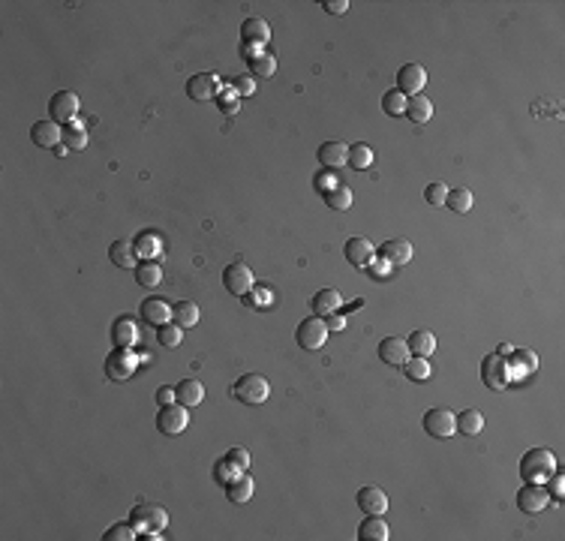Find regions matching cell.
I'll return each instance as SVG.
<instances>
[{
	"mask_svg": "<svg viewBox=\"0 0 565 541\" xmlns=\"http://www.w3.org/2000/svg\"><path fill=\"white\" fill-rule=\"evenodd\" d=\"M553 472H557V457H553V451L547 448H529L526 454L521 457V475L526 481H547Z\"/></svg>",
	"mask_w": 565,
	"mask_h": 541,
	"instance_id": "obj_1",
	"label": "cell"
},
{
	"mask_svg": "<svg viewBox=\"0 0 565 541\" xmlns=\"http://www.w3.org/2000/svg\"><path fill=\"white\" fill-rule=\"evenodd\" d=\"M232 394H235V400H241V403H247V406H259V403H265V400L271 397V385H268L265 376H259V373H244V376L232 385Z\"/></svg>",
	"mask_w": 565,
	"mask_h": 541,
	"instance_id": "obj_2",
	"label": "cell"
},
{
	"mask_svg": "<svg viewBox=\"0 0 565 541\" xmlns=\"http://www.w3.org/2000/svg\"><path fill=\"white\" fill-rule=\"evenodd\" d=\"M424 430L433 439H451L457 430V412L445 409V406H436V409H427L424 415Z\"/></svg>",
	"mask_w": 565,
	"mask_h": 541,
	"instance_id": "obj_3",
	"label": "cell"
},
{
	"mask_svg": "<svg viewBox=\"0 0 565 541\" xmlns=\"http://www.w3.org/2000/svg\"><path fill=\"white\" fill-rule=\"evenodd\" d=\"M132 526L142 529V533H163V529L168 526V514L163 505H135L132 509Z\"/></svg>",
	"mask_w": 565,
	"mask_h": 541,
	"instance_id": "obj_4",
	"label": "cell"
},
{
	"mask_svg": "<svg viewBox=\"0 0 565 541\" xmlns=\"http://www.w3.org/2000/svg\"><path fill=\"white\" fill-rule=\"evenodd\" d=\"M190 424V412L187 406L180 403H168V406H160V415H156V430L166 433V436H178L184 433Z\"/></svg>",
	"mask_w": 565,
	"mask_h": 541,
	"instance_id": "obj_5",
	"label": "cell"
},
{
	"mask_svg": "<svg viewBox=\"0 0 565 541\" xmlns=\"http://www.w3.org/2000/svg\"><path fill=\"white\" fill-rule=\"evenodd\" d=\"M223 286L229 295H238V298H247V292L256 286V277L253 270L247 268L244 262H232L229 268L223 270Z\"/></svg>",
	"mask_w": 565,
	"mask_h": 541,
	"instance_id": "obj_6",
	"label": "cell"
},
{
	"mask_svg": "<svg viewBox=\"0 0 565 541\" xmlns=\"http://www.w3.org/2000/svg\"><path fill=\"white\" fill-rule=\"evenodd\" d=\"M508 379H511V373H508V361L505 355L493 352L481 361V382L488 385L490 391H502L508 385Z\"/></svg>",
	"mask_w": 565,
	"mask_h": 541,
	"instance_id": "obj_7",
	"label": "cell"
},
{
	"mask_svg": "<svg viewBox=\"0 0 565 541\" xmlns=\"http://www.w3.org/2000/svg\"><path fill=\"white\" fill-rule=\"evenodd\" d=\"M550 505V490L541 487L538 481H526L521 490H517V509L526 514H541Z\"/></svg>",
	"mask_w": 565,
	"mask_h": 541,
	"instance_id": "obj_8",
	"label": "cell"
},
{
	"mask_svg": "<svg viewBox=\"0 0 565 541\" xmlns=\"http://www.w3.org/2000/svg\"><path fill=\"white\" fill-rule=\"evenodd\" d=\"M135 367H139V358L132 355V349L118 346L115 352H111V355L106 358V376H108V379H115V382L130 379V376L135 373Z\"/></svg>",
	"mask_w": 565,
	"mask_h": 541,
	"instance_id": "obj_9",
	"label": "cell"
},
{
	"mask_svg": "<svg viewBox=\"0 0 565 541\" xmlns=\"http://www.w3.org/2000/svg\"><path fill=\"white\" fill-rule=\"evenodd\" d=\"M298 346L301 349H322L325 340H328V322L322 319V316H313V319H304L298 325Z\"/></svg>",
	"mask_w": 565,
	"mask_h": 541,
	"instance_id": "obj_10",
	"label": "cell"
},
{
	"mask_svg": "<svg viewBox=\"0 0 565 541\" xmlns=\"http://www.w3.org/2000/svg\"><path fill=\"white\" fill-rule=\"evenodd\" d=\"M30 142L37 148H61L63 144V127L58 120H37L30 127Z\"/></svg>",
	"mask_w": 565,
	"mask_h": 541,
	"instance_id": "obj_11",
	"label": "cell"
},
{
	"mask_svg": "<svg viewBox=\"0 0 565 541\" xmlns=\"http://www.w3.org/2000/svg\"><path fill=\"white\" fill-rule=\"evenodd\" d=\"M217 90H220V82L213 73H199L187 82V97L193 99V103H211V99L217 97Z\"/></svg>",
	"mask_w": 565,
	"mask_h": 541,
	"instance_id": "obj_12",
	"label": "cell"
},
{
	"mask_svg": "<svg viewBox=\"0 0 565 541\" xmlns=\"http://www.w3.org/2000/svg\"><path fill=\"white\" fill-rule=\"evenodd\" d=\"M49 111H51V120L73 123L75 115H78V97L73 94V90H58V94L51 97V103H49Z\"/></svg>",
	"mask_w": 565,
	"mask_h": 541,
	"instance_id": "obj_13",
	"label": "cell"
},
{
	"mask_svg": "<svg viewBox=\"0 0 565 541\" xmlns=\"http://www.w3.org/2000/svg\"><path fill=\"white\" fill-rule=\"evenodd\" d=\"M427 85V70L421 63H403L400 73H397V90H403V94H412L418 97Z\"/></svg>",
	"mask_w": 565,
	"mask_h": 541,
	"instance_id": "obj_14",
	"label": "cell"
},
{
	"mask_svg": "<svg viewBox=\"0 0 565 541\" xmlns=\"http://www.w3.org/2000/svg\"><path fill=\"white\" fill-rule=\"evenodd\" d=\"M409 343L403 340V337H385V340L379 343V358L385 361L388 367H403L406 361H409Z\"/></svg>",
	"mask_w": 565,
	"mask_h": 541,
	"instance_id": "obj_15",
	"label": "cell"
},
{
	"mask_svg": "<svg viewBox=\"0 0 565 541\" xmlns=\"http://www.w3.org/2000/svg\"><path fill=\"white\" fill-rule=\"evenodd\" d=\"M358 509L367 511V514H385L388 511V496L382 487H373V484H367V487L358 490Z\"/></svg>",
	"mask_w": 565,
	"mask_h": 541,
	"instance_id": "obj_16",
	"label": "cell"
},
{
	"mask_svg": "<svg viewBox=\"0 0 565 541\" xmlns=\"http://www.w3.org/2000/svg\"><path fill=\"white\" fill-rule=\"evenodd\" d=\"M175 400L180 406H187V409H193V406L205 400V385L199 379H180L175 385Z\"/></svg>",
	"mask_w": 565,
	"mask_h": 541,
	"instance_id": "obj_17",
	"label": "cell"
},
{
	"mask_svg": "<svg viewBox=\"0 0 565 541\" xmlns=\"http://www.w3.org/2000/svg\"><path fill=\"white\" fill-rule=\"evenodd\" d=\"M139 310H142V319L148 325H156V328L166 322H172V307H168L163 298H144Z\"/></svg>",
	"mask_w": 565,
	"mask_h": 541,
	"instance_id": "obj_18",
	"label": "cell"
},
{
	"mask_svg": "<svg viewBox=\"0 0 565 541\" xmlns=\"http://www.w3.org/2000/svg\"><path fill=\"white\" fill-rule=\"evenodd\" d=\"M373 256H376V247H373L367 238H349V241H346V259H349V265L364 268V265L373 262Z\"/></svg>",
	"mask_w": 565,
	"mask_h": 541,
	"instance_id": "obj_19",
	"label": "cell"
},
{
	"mask_svg": "<svg viewBox=\"0 0 565 541\" xmlns=\"http://www.w3.org/2000/svg\"><path fill=\"white\" fill-rule=\"evenodd\" d=\"M382 259L391 265V268H397V265H406L412 259V244L406 241V238H394V241H385L382 244Z\"/></svg>",
	"mask_w": 565,
	"mask_h": 541,
	"instance_id": "obj_20",
	"label": "cell"
},
{
	"mask_svg": "<svg viewBox=\"0 0 565 541\" xmlns=\"http://www.w3.org/2000/svg\"><path fill=\"white\" fill-rule=\"evenodd\" d=\"M319 160H322V166L331 172V168H343L346 163H349V144H343V142H325L322 148H319Z\"/></svg>",
	"mask_w": 565,
	"mask_h": 541,
	"instance_id": "obj_21",
	"label": "cell"
},
{
	"mask_svg": "<svg viewBox=\"0 0 565 541\" xmlns=\"http://www.w3.org/2000/svg\"><path fill=\"white\" fill-rule=\"evenodd\" d=\"M108 259L115 262L118 268H139V250H135L132 241H115L108 247Z\"/></svg>",
	"mask_w": 565,
	"mask_h": 541,
	"instance_id": "obj_22",
	"label": "cell"
},
{
	"mask_svg": "<svg viewBox=\"0 0 565 541\" xmlns=\"http://www.w3.org/2000/svg\"><path fill=\"white\" fill-rule=\"evenodd\" d=\"M340 304H343L340 292L337 289H322V292H316L313 295V313L322 316V319H328V316H334L337 310H340Z\"/></svg>",
	"mask_w": 565,
	"mask_h": 541,
	"instance_id": "obj_23",
	"label": "cell"
},
{
	"mask_svg": "<svg viewBox=\"0 0 565 541\" xmlns=\"http://www.w3.org/2000/svg\"><path fill=\"white\" fill-rule=\"evenodd\" d=\"M111 340H115L118 346H123V349H132L135 343H139V325H135L130 316H120V319L115 322V328H111Z\"/></svg>",
	"mask_w": 565,
	"mask_h": 541,
	"instance_id": "obj_24",
	"label": "cell"
},
{
	"mask_svg": "<svg viewBox=\"0 0 565 541\" xmlns=\"http://www.w3.org/2000/svg\"><path fill=\"white\" fill-rule=\"evenodd\" d=\"M358 538H364V541H388L391 533H388V523L382 521V514H367V521L358 526Z\"/></svg>",
	"mask_w": 565,
	"mask_h": 541,
	"instance_id": "obj_25",
	"label": "cell"
},
{
	"mask_svg": "<svg viewBox=\"0 0 565 541\" xmlns=\"http://www.w3.org/2000/svg\"><path fill=\"white\" fill-rule=\"evenodd\" d=\"M241 33H244L247 45H265L271 39V27H268L265 18H247L241 25Z\"/></svg>",
	"mask_w": 565,
	"mask_h": 541,
	"instance_id": "obj_26",
	"label": "cell"
},
{
	"mask_svg": "<svg viewBox=\"0 0 565 541\" xmlns=\"http://www.w3.org/2000/svg\"><path fill=\"white\" fill-rule=\"evenodd\" d=\"M87 142H90V135H87V127H85L82 120L66 123V130H63V144H66V148H70V151H85Z\"/></svg>",
	"mask_w": 565,
	"mask_h": 541,
	"instance_id": "obj_27",
	"label": "cell"
},
{
	"mask_svg": "<svg viewBox=\"0 0 565 541\" xmlns=\"http://www.w3.org/2000/svg\"><path fill=\"white\" fill-rule=\"evenodd\" d=\"M225 496H229V502H235V505L250 502V496H253V478L247 475V472H241V478H235L229 487H225Z\"/></svg>",
	"mask_w": 565,
	"mask_h": 541,
	"instance_id": "obj_28",
	"label": "cell"
},
{
	"mask_svg": "<svg viewBox=\"0 0 565 541\" xmlns=\"http://www.w3.org/2000/svg\"><path fill=\"white\" fill-rule=\"evenodd\" d=\"M406 118H409L412 123H427L433 118V103L427 97H421V94L412 97L409 106H406Z\"/></svg>",
	"mask_w": 565,
	"mask_h": 541,
	"instance_id": "obj_29",
	"label": "cell"
},
{
	"mask_svg": "<svg viewBox=\"0 0 565 541\" xmlns=\"http://www.w3.org/2000/svg\"><path fill=\"white\" fill-rule=\"evenodd\" d=\"M457 430L463 436H478L484 430V415L478 409H466V412H457Z\"/></svg>",
	"mask_w": 565,
	"mask_h": 541,
	"instance_id": "obj_30",
	"label": "cell"
},
{
	"mask_svg": "<svg viewBox=\"0 0 565 541\" xmlns=\"http://www.w3.org/2000/svg\"><path fill=\"white\" fill-rule=\"evenodd\" d=\"M514 361H508V373L517 376V373H533V370L538 367V358L529 352V349H514Z\"/></svg>",
	"mask_w": 565,
	"mask_h": 541,
	"instance_id": "obj_31",
	"label": "cell"
},
{
	"mask_svg": "<svg viewBox=\"0 0 565 541\" xmlns=\"http://www.w3.org/2000/svg\"><path fill=\"white\" fill-rule=\"evenodd\" d=\"M172 319H175V325H180V328H193L199 322V307L193 301H178L172 307Z\"/></svg>",
	"mask_w": 565,
	"mask_h": 541,
	"instance_id": "obj_32",
	"label": "cell"
},
{
	"mask_svg": "<svg viewBox=\"0 0 565 541\" xmlns=\"http://www.w3.org/2000/svg\"><path fill=\"white\" fill-rule=\"evenodd\" d=\"M409 352L412 355H421V358H430V352L436 349V337L430 334V331H415V334H409Z\"/></svg>",
	"mask_w": 565,
	"mask_h": 541,
	"instance_id": "obj_33",
	"label": "cell"
},
{
	"mask_svg": "<svg viewBox=\"0 0 565 541\" xmlns=\"http://www.w3.org/2000/svg\"><path fill=\"white\" fill-rule=\"evenodd\" d=\"M406 106H409V99H406L403 90H397V87L385 90V97H382V108H385L391 118H403L406 115Z\"/></svg>",
	"mask_w": 565,
	"mask_h": 541,
	"instance_id": "obj_34",
	"label": "cell"
},
{
	"mask_svg": "<svg viewBox=\"0 0 565 541\" xmlns=\"http://www.w3.org/2000/svg\"><path fill=\"white\" fill-rule=\"evenodd\" d=\"M135 280H139V286H144V289H156L163 283V268L156 262H144L135 270Z\"/></svg>",
	"mask_w": 565,
	"mask_h": 541,
	"instance_id": "obj_35",
	"label": "cell"
},
{
	"mask_svg": "<svg viewBox=\"0 0 565 541\" xmlns=\"http://www.w3.org/2000/svg\"><path fill=\"white\" fill-rule=\"evenodd\" d=\"M180 340H184V328H180V325L166 322V325H160V328H156V343H160V346H166V349H178Z\"/></svg>",
	"mask_w": 565,
	"mask_h": 541,
	"instance_id": "obj_36",
	"label": "cell"
},
{
	"mask_svg": "<svg viewBox=\"0 0 565 541\" xmlns=\"http://www.w3.org/2000/svg\"><path fill=\"white\" fill-rule=\"evenodd\" d=\"M403 370H406V376H409L412 382H427L430 379V373H433V367H430V361L427 358H421V355H415V358H409L403 364Z\"/></svg>",
	"mask_w": 565,
	"mask_h": 541,
	"instance_id": "obj_37",
	"label": "cell"
},
{
	"mask_svg": "<svg viewBox=\"0 0 565 541\" xmlns=\"http://www.w3.org/2000/svg\"><path fill=\"white\" fill-rule=\"evenodd\" d=\"M445 205L454 211V213H469L472 211V205H476V199H472V193L469 189H451L448 193V199H445Z\"/></svg>",
	"mask_w": 565,
	"mask_h": 541,
	"instance_id": "obj_38",
	"label": "cell"
},
{
	"mask_svg": "<svg viewBox=\"0 0 565 541\" xmlns=\"http://www.w3.org/2000/svg\"><path fill=\"white\" fill-rule=\"evenodd\" d=\"M325 201H328V208H334V211H349L352 208V189L337 184L331 193H325Z\"/></svg>",
	"mask_w": 565,
	"mask_h": 541,
	"instance_id": "obj_39",
	"label": "cell"
},
{
	"mask_svg": "<svg viewBox=\"0 0 565 541\" xmlns=\"http://www.w3.org/2000/svg\"><path fill=\"white\" fill-rule=\"evenodd\" d=\"M250 73L253 78H271L277 73V58L274 54H259V58L250 61Z\"/></svg>",
	"mask_w": 565,
	"mask_h": 541,
	"instance_id": "obj_40",
	"label": "cell"
},
{
	"mask_svg": "<svg viewBox=\"0 0 565 541\" xmlns=\"http://www.w3.org/2000/svg\"><path fill=\"white\" fill-rule=\"evenodd\" d=\"M349 166L355 168H370L373 166V148L364 142H358L355 148H349Z\"/></svg>",
	"mask_w": 565,
	"mask_h": 541,
	"instance_id": "obj_41",
	"label": "cell"
},
{
	"mask_svg": "<svg viewBox=\"0 0 565 541\" xmlns=\"http://www.w3.org/2000/svg\"><path fill=\"white\" fill-rule=\"evenodd\" d=\"M247 304H250V307H271V304H274V289H271V286H253L250 292H247Z\"/></svg>",
	"mask_w": 565,
	"mask_h": 541,
	"instance_id": "obj_42",
	"label": "cell"
},
{
	"mask_svg": "<svg viewBox=\"0 0 565 541\" xmlns=\"http://www.w3.org/2000/svg\"><path fill=\"white\" fill-rule=\"evenodd\" d=\"M241 472H244V469H241L238 464H232V460L225 457V460H220V464H217V481L229 487V484H232L235 478H241Z\"/></svg>",
	"mask_w": 565,
	"mask_h": 541,
	"instance_id": "obj_43",
	"label": "cell"
},
{
	"mask_svg": "<svg viewBox=\"0 0 565 541\" xmlns=\"http://www.w3.org/2000/svg\"><path fill=\"white\" fill-rule=\"evenodd\" d=\"M103 538L106 541H135L139 538V529H135L132 523H115Z\"/></svg>",
	"mask_w": 565,
	"mask_h": 541,
	"instance_id": "obj_44",
	"label": "cell"
},
{
	"mask_svg": "<svg viewBox=\"0 0 565 541\" xmlns=\"http://www.w3.org/2000/svg\"><path fill=\"white\" fill-rule=\"evenodd\" d=\"M424 199H427V205H445V199H448V187L445 184H439V180H436V184H427L424 187Z\"/></svg>",
	"mask_w": 565,
	"mask_h": 541,
	"instance_id": "obj_45",
	"label": "cell"
},
{
	"mask_svg": "<svg viewBox=\"0 0 565 541\" xmlns=\"http://www.w3.org/2000/svg\"><path fill=\"white\" fill-rule=\"evenodd\" d=\"M232 90L238 97H250L253 90H256V78L253 75H235L232 78Z\"/></svg>",
	"mask_w": 565,
	"mask_h": 541,
	"instance_id": "obj_46",
	"label": "cell"
},
{
	"mask_svg": "<svg viewBox=\"0 0 565 541\" xmlns=\"http://www.w3.org/2000/svg\"><path fill=\"white\" fill-rule=\"evenodd\" d=\"M220 108H223V115H238V108H241L238 94H235V90H225L220 97Z\"/></svg>",
	"mask_w": 565,
	"mask_h": 541,
	"instance_id": "obj_47",
	"label": "cell"
},
{
	"mask_svg": "<svg viewBox=\"0 0 565 541\" xmlns=\"http://www.w3.org/2000/svg\"><path fill=\"white\" fill-rule=\"evenodd\" d=\"M135 250H139V256H154L156 253V238L154 235H142V238L135 241Z\"/></svg>",
	"mask_w": 565,
	"mask_h": 541,
	"instance_id": "obj_48",
	"label": "cell"
},
{
	"mask_svg": "<svg viewBox=\"0 0 565 541\" xmlns=\"http://www.w3.org/2000/svg\"><path fill=\"white\" fill-rule=\"evenodd\" d=\"M225 457H229L232 464H238L241 469H247V466H250V454H247L244 448H232V451H229V454H225Z\"/></svg>",
	"mask_w": 565,
	"mask_h": 541,
	"instance_id": "obj_49",
	"label": "cell"
},
{
	"mask_svg": "<svg viewBox=\"0 0 565 541\" xmlns=\"http://www.w3.org/2000/svg\"><path fill=\"white\" fill-rule=\"evenodd\" d=\"M316 187H319V189H325V193H331V189L337 187V178H334L331 172H322L319 178H316Z\"/></svg>",
	"mask_w": 565,
	"mask_h": 541,
	"instance_id": "obj_50",
	"label": "cell"
},
{
	"mask_svg": "<svg viewBox=\"0 0 565 541\" xmlns=\"http://www.w3.org/2000/svg\"><path fill=\"white\" fill-rule=\"evenodd\" d=\"M349 9V0H328L325 4V13H331V15H343Z\"/></svg>",
	"mask_w": 565,
	"mask_h": 541,
	"instance_id": "obj_51",
	"label": "cell"
},
{
	"mask_svg": "<svg viewBox=\"0 0 565 541\" xmlns=\"http://www.w3.org/2000/svg\"><path fill=\"white\" fill-rule=\"evenodd\" d=\"M328 331H343L346 328V316H340V313H334V316H328Z\"/></svg>",
	"mask_w": 565,
	"mask_h": 541,
	"instance_id": "obj_52",
	"label": "cell"
},
{
	"mask_svg": "<svg viewBox=\"0 0 565 541\" xmlns=\"http://www.w3.org/2000/svg\"><path fill=\"white\" fill-rule=\"evenodd\" d=\"M373 268V277H388L391 274V265L385 262V259H379V262H370Z\"/></svg>",
	"mask_w": 565,
	"mask_h": 541,
	"instance_id": "obj_53",
	"label": "cell"
},
{
	"mask_svg": "<svg viewBox=\"0 0 565 541\" xmlns=\"http://www.w3.org/2000/svg\"><path fill=\"white\" fill-rule=\"evenodd\" d=\"M156 403H160V406H168V403H175V388H160V391H156Z\"/></svg>",
	"mask_w": 565,
	"mask_h": 541,
	"instance_id": "obj_54",
	"label": "cell"
},
{
	"mask_svg": "<svg viewBox=\"0 0 565 541\" xmlns=\"http://www.w3.org/2000/svg\"><path fill=\"white\" fill-rule=\"evenodd\" d=\"M550 478H553V484H550V496H557V499H559V496H562V484H565V481H562L559 472H553Z\"/></svg>",
	"mask_w": 565,
	"mask_h": 541,
	"instance_id": "obj_55",
	"label": "cell"
}]
</instances>
